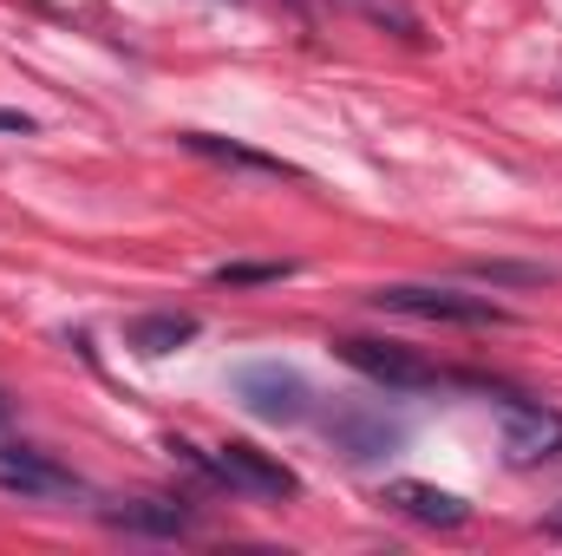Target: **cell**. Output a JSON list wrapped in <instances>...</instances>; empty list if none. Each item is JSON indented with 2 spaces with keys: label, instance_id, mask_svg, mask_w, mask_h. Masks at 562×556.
I'll return each mask as SVG.
<instances>
[{
  "label": "cell",
  "instance_id": "15",
  "mask_svg": "<svg viewBox=\"0 0 562 556\" xmlns=\"http://www.w3.org/2000/svg\"><path fill=\"white\" fill-rule=\"evenodd\" d=\"M543 531H550V537H562V504L550 511V518H543Z\"/></svg>",
  "mask_w": 562,
  "mask_h": 556
},
{
  "label": "cell",
  "instance_id": "13",
  "mask_svg": "<svg viewBox=\"0 0 562 556\" xmlns=\"http://www.w3.org/2000/svg\"><path fill=\"white\" fill-rule=\"evenodd\" d=\"M484 281H550V269H517V263H477Z\"/></svg>",
  "mask_w": 562,
  "mask_h": 556
},
{
  "label": "cell",
  "instance_id": "11",
  "mask_svg": "<svg viewBox=\"0 0 562 556\" xmlns=\"http://www.w3.org/2000/svg\"><path fill=\"white\" fill-rule=\"evenodd\" d=\"M183 144L196 151V157H216V164H236V170H262V177H294L281 157L269 151H249V144H229V138H210V132H183Z\"/></svg>",
  "mask_w": 562,
  "mask_h": 556
},
{
  "label": "cell",
  "instance_id": "4",
  "mask_svg": "<svg viewBox=\"0 0 562 556\" xmlns=\"http://www.w3.org/2000/svg\"><path fill=\"white\" fill-rule=\"evenodd\" d=\"M334 354L353 367V374H367L373 387H386V393H425V387H445L451 374H438L431 360H419L413 347H400V341H367V334H347V341H334Z\"/></svg>",
  "mask_w": 562,
  "mask_h": 556
},
{
  "label": "cell",
  "instance_id": "9",
  "mask_svg": "<svg viewBox=\"0 0 562 556\" xmlns=\"http://www.w3.org/2000/svg\"><path fill=\"white\" fill-rule=\"evenodd\" d=\"M327 432L340 438L347 458H380V452L406 445V419H386V407H334Z\"/></svg>",
  "mask_w": 562,
  "mask_h": 556
},
{
  "label": "cell",
  "instance_id": "7",
  "mask_svg": "<svg viewBox=\"0 0 562 556\" xmlns=\"http://www.w3.org/2000/svg\"><path fill=\"white\" fill-rule=\"evenodd\" d=\"M105 524L132 537H190L203 518L183 498H125V504H105Z\"/></svg>",
  "mask_w": 562,
  "mask_h": 556
},
{
  "label": "cell",
  "instance_id": "1",
  "mask_svg": "<svg viewBox=\"0 0 562 556\" xmlns=\"http://www.w3.org/2000/svg\"><path fill=\"white\" fill-rule=\"evenodd\" d=\"M170 452H177L183 465H196L210 485H229V491H243V498H294V491H301V478L281 465L276 452H262V445H249V438H223L216 452H196L190 438H170Z\"/></svg>",
  "mask_w": 562,
  "mask_h": 556
},
{
  "label": "cell",
  "instance_id": "2",
  "mask_svg": "<svg viewBox=\"0 0 562 556\" xmlns=\"http://www.w3.org/2000/svg\"><path fill=\"white\" fill-rule=\"evenodd\" d=\"M380 314H413V321H458V327H510V308L471 288H425V281H393L373 288Z\"/></svg>",
  "mask_w": 562,
  "mask_h": 556
},
{
  "label": "cell",
  "instance_id": "6",
  "mask_svg": "<svg viewBox=\"0 0 562 556\" xmlns=\"http://www.w3.org/2000/svg\"><path fill=\"white\" fill-rule=\"evenodd\" d=\"M0 491L26 498V504H46V498H79V478L40 445H0Z\"/></svg>",
  "mask_w": 562,
  "mask_h": 556
},
{
  "label": "cell",
  "instance_id": "16",
  "mask_svg": "<svg viewBox=\"0 0 562 556\" xmlns=\"http://www.w3.org/2000/svg\"><path fill=\"white\" fill-rule=\"evenodd\" d=\"M0 425H7V400H0Z\"/></svg>",
  "mask_w": 562,
  "mask_h": 556
},
{
  "label": "cell",
  "instance_id": "14",
  "mask_svg": "<svg viewBox=\"0 0 562 556\" xmlns=\"http://www.w3.org/2000/svg\"><path fill=\"white\" fill-rule=\"evenodd\" d=\"M0 132H20V138H26V132H33V119H26V112H0Z\"/></svg>",
  "mask_w": 562,
  "mask_h": 556
},
{
  "label": "cell",
  "instance_id": "10",
  "mask_svg": "<svg viewBox=\"0 0 562 556\" xmlns=\"http://www.w3.org/2000/svg\"><path fill=\"white\" fill-rule=\"evenodd\" d=\"M196 334H203L196 314H138V321L125 327V341H132L138 354H177V347L196 341Z\"/></svg>",
  "mask_w": 562,
  "mask_h": 556
},
{
  "label": "cell",
  "instance_id": "5",
  "mask_svg": "<svg viewBox=\"0 0 562 556\" xmlns=\"http://www.w3.org/2000/svg\"><path fill=\"white\" fill-rule=\"evenodd\" d=\"M236 400L256 419H269V425H301V419L314 413V387H307L294 367H281V360L236 367Z\"/></svg>",
  "mask_w": 562,
  "mask_h": 556
},
{
  "label": "cell",
  "instance_id": "8",
  "mask_svg": "<svg viewBox=\"0 0 562 556\" xmlns=\"http://www.w3.org/2000/svg\"><path fill=\"white\" fill-rule=\"evenodd\" d=\"M380 504H393L400 518H413L425 531H458V524L471 518V504H464L458 491H438V485H425V478H393V485L380 491Z\"/></svg>",
  "mask_w": 562,
  "mask_h": 556
},
{
  "label": "cell",
  "instance_id": "3",
  "mask_svg": "<svg viewBox=\"0 0 562 556\" xmlns=\"http://www.w3.org/2000/svg\"><path fill=\"white\" fill-rule=\"evenodd\" d=\"M471 387H484V393L497 400V413H504V452H510L517 465H543V458L562 452V413L557 407H543V400H530V393H517V387H504V380H471Z\"/></svg>",
  "mask_w": 562,
  "mask_h": 556
},
{
  "label": "cell",
  "instance_id": "12",
  "mask_svg": "<svg viewBox=\"0 0 562 556\" xmlns=\"http://www.w3.org/2000/svg\"><path fill=\"white\" fill-rule=\"evenodd\" d=\"M288 276V263H223L216 281H281Z\"/></svg>",
  "mask_w": 562,
  "mask_h": 556
}]
</instances>
